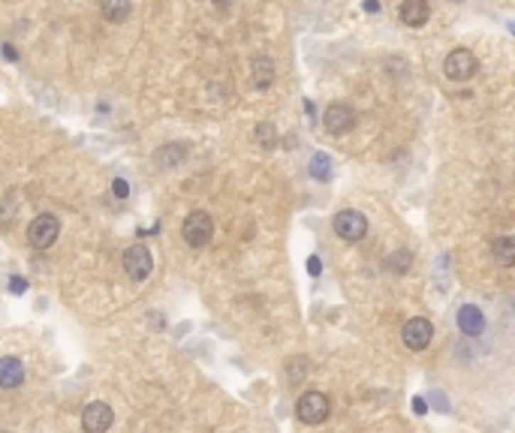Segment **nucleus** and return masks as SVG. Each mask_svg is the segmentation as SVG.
Returning a JSON list of instances; mask_svg holds the SVG:
<instances>
[{"mask_svg": "<svg viewBox=\"0 0 515 433\" xmlns=\"http://www.w3.org/2000/svg\"><path fill=\"white\" fill-rule=\"evenodd\" d=\"M332 412V400L325 398L322 391H305L298 398V406H296V415L301 424H320L325 422Z\"/></svg>", "mask_w": 515, "mask_h": 433, "instance_id": "nucleus-1", "label": "nucleus"}, {"mask_svg": "<svg viewBox=\"0 0 515 433\" xmlns=\"http://www.w3.org/2000/svg\"><path fill=\"white\" fill-rule=\"evenodd\" d=\"M181 235H184V241H187V244H190L193 250L205 247L208 241L215 238V220H211L205 211H193V214L184 220Z\"/></svg>", "mask_w": 515, "mask_h": 433, "instance_id": "nucleus-2", "label": "nucleus"}, {"mask_svg": "<svg viewBox=\"0 0 515 433\" xmlns=\"http://www.w3.org/2000/svg\"><path fill=\"white\" fill-rule=\"evenodd\" d=\"M58 235H60V223H58L55 214L33 217L31 226H28V241H31V247H36V250H48L58 241Z\"/></svg>", "mask_w": 515, "mask_h": 433, "instance_id": "nucleus-3", "label": "nucleus"}, {"mask_svg": "<svg viewBox=\"0 0 515 433\" xmlns=\"http://www.w3.org/2000/svg\"><path fill=\"white\" fill-rule=\"evenodd\" d=\"M332 229H335V235L344 238V241H362V238H365V232H368V220H365V214H362V211L347 208V211L335 214Z\"/></svg>", "mask_w": 515, "mask_h": 433, "instance_id": "nucleus-4", "label": "nucleus"}, {"mask_svg": "<svg viewBox=\"0 0 515 433\" xmlns=\"http://www.w3.org/2000/svg\"><path fill=\"white\" fill-rule=\"evenodd\" d=\"M443 70L452 82H467L479 72V60H476V55L467 52V48H455V52H449Z\"/></svg>", "mask_w": 515, "mask_h": 433, "instance_id": "nucleus-5", "label": "nucleus"}, {"mask_svg": "<svg viewBox=\"0 0 515 433\" xmlns=\"http://www.w3.org/2000/svg\"><path fill=\"white\" fill-rule=\"evenodd\" d=\"M322 126H325V133H332V136L349 133L356 126V109L347 106V103H332L322 111Z\"/></svg>", "mask_w": 515, "mask_h": 433, "instance_id": "nucleus-6", "label": "nucleus"}, {"mask_svg": "<svg viewBox=\"0 0 515 433\" xmlns=\"http://www.w3.org/2000/svg\"><path fill=\"white\" fill-rule=\"evenodd\" d=\"M151 268H154V256L145 244H133L124 250V271L130 274V280H148Z\"/></svg>", "mask_w": 515, "mask_h": 433, "instance_id": "nucleus-7", "label": "nucleus"}, {"mask_svg": "<svg viewBox=\"0 0 515 433\" xmlns=\"http://www.w3.org/2000/svg\"><path fill=\"white\" fill-rule=\"evenodd\" d=\"M401 337H404V346L413 349V352H422L428 349V343L434 337V325L425 319V316H416V319H410L401 331Z\"/></svg>", "mask_w": 515, "mask_h": 433, "instance_id": "nucleus-8", "label": "nucleus"}, {"mask_svg": "<svg viewBox=\"0 0 515 433\" xmlns=\"http://www.w3.org/2000/svg\"><path fill=\"white\" fill-rule=\"evenodd\" d=\"M112 422H115V412H112V406L109 403H91V406H85V412H82V427L87 433H106L112 427Z\"/></svg>", "mask_w": 515, "mask_h": 433, "instance_id": "nucleus-9", "label": "nucleus"}, {"mask_svg": "<svg viewBox=\"0 0 515 433\" xmlns=\"http://www.w3.org/2000/svg\"><path fill=\"white\" fill-rule=\"evenodd\" d=\"M398 16L407 28H422V24L431 18V6H428V0H404L398 9Z\"/></svg>", "mask_w": 515, "mask_h": 433, "instance_id": "nucleus-10", "label": "nucleus"}, {"mask_svg": "<svg viewBox=\"0 0 515 433\" xmlns=\"http://www.w3.org/2000/svg\"><path fill=\"white\" fill-rule=\"evenodd\" d=\"M458 328H461V334H467V337H479L485 331V313L479 307H473V304H464L458 310Z\"/></svg>", "mask_w": 515, "mask_h": 433, "instance_id": "nucleus-11", "label": "nucleus"}, {"mask_svg": "<svg viewBox=\"0 0 515 433\" xmlns=\"http://www.w3.org/2000/svg\"><path fill=\"white\" fill-rule=\"evenodd\" d=\"M250 84L256 91H266V87L274 84V60L269 57H254L250 60Z\"/></svg>", "mask_w": 515, "mask_h": 433, "instance_id": "nucleus-12", "label": "nucleus"}, {"mask_svg": "<svg viewBox=\"0 0 515 433\" xmlns=\"http://www.w3.org/2000/svg\"><path fill=\"white\" fill-rule=\"evenodd\" d=\"M24 382V367L18 358H0V388H18Z\"/></svg>", "mask_w": 515, "mask_h": 433, "instance_id": "nucleus-13", "label": "nucleus"}, {"mask_svg": "<svg viewBox=\"0 0 515 433\" xmlns=\"http://www.w3.org/2000/svg\"><path fill=\"white\" fill-rule=\"evenodd\" d=\"M492 253H494V259L504 265V268H509V265L515 262V241H512L509 235L494 238V241H492Z\"/></svg>", "mask_w": 515, "mask_h": 433, "instance_id": "nucleus-14", "label": "nucleus"}, {"mask_svg": "<svg viewBox=\"0 0 515 433\" xmlns=\"http://www.w3.org/2000/svg\"><path fill=\"white\" fill-rule=\"evenodd\" d=\"M99 9H103L106 21L118 24V21H124L130 16V0H99Z\"/></svg>", "mask_w": 515, "mask_h": 433, "instance_id": "nucleus-15", "label": "nucleus"}, {"mask_svg": "<svg viewBox=\"0 0 515 433\" xmlns=\"http://www.w3.org/2000/svg\"><path fill=\"white\" fill-rule=\"evenodd\" d=\"M310 177H317V181H329L332 177V160L325 154H313L310 160Z\"/></svg>", "mask_w": 515, "mask_h": 433, "instance_id": "nucleus-16", "label": "nucleus"}, {"mask_svg": "<svg viewBox=\"0 0 515 433\" xmlns=\"http://www.w3.org/2000/svg\"><path fill=\"white\" fill-rule=\"evenodd\" d=\"M386 265H389V271H395V274H404V271H410L413 256H410L407 250H398V253H392V256L386 259Z\"/></svg>", "mask_w": 515, "mask_h": 433, "instance_id": "nucleus-17", "label": "nucleus"}, {"mask_svg": "<svg viewBox=\"0 0 515 433\" xmlns=\"http://www.w3.org/2000/svg\"><path fill=\"white\" fill-rule=\"evenodd\" d=\"M256 142H259L262 148H274V145H278V130H274V124L262 121V124L256 126Z\"/></svg>", "mask_w": 515, "mask_h": 433, "instance_id": "nucleus-18", "label": "nucleus"}, {"mask_svg": "<svg viewBox=\"0 0 515 433\" xmlns=\"http://www.w3.org/2000/svg\"><path fill=\"white\" fill-rule=\"evenodd\" d=\"M112 190H115V196H118V199H127V196H130V187H127V181H124V177H115V184H112Z\"/></svg>", "mask_w": 515, "mask_h": 433, "instance_id": "nucleus-19", "label": "nucleus"}, {"mask_svg": "<svg viewBox=\"0 0 515 433\" xmlns=\"http://www.w3.org/2000/svg\"><path fill=\"white\" fill-rule=\"evenodd\" d=\"M9 286H12V292H16V295H21V292L28 289V283H24L21 277H12V280H9Z\"/></svg>", "mask_w": 515, "mask_h": 433, "instance_id": "nucleus-20", "label": "nucleus"}, {"mask_svg": "<svg viewBox=\"0 0 515 433\" xmlns=\"http://www.w3.org/2000/svg\"><path fill=\"white\" fill-rule=\"evenodd\" d=\"M308 271H310L313 277H317V274L322 271V265H320V256H310V259H308Z\"/></svg>", "mask_w": 515, "mask_h": 433, "instance_id": "nucleus-21", "label": "nucleus"}, {"mask_svg": "<svg viewBox=\"0 0 515 433\" xmlns=\"http://www.w3.org/2000/svg\"><path fill=\"white\" fill-rule=\"evenodd\" d=\"M413 410H416L419 415L428 412V403H425V398H413Z\"/></svg>", "mask_w": 515, "mask_h": 433, "instance_id": "nucleus-22", "label": "nucleus"}, {"mask_svg": "<svg viewBox=\"0 0 515 433\" xmlns=\"http://www.w3.org/2000/svg\"><path fill=\"white\" fill-rule=\"evenodd\" d=\"M4 55H6V60H16V57H18V52H16L12 45H4Z\"/></svg>", "mask_w": 515, "mask_h": 433, "instance_id": "nucleus-23", "label": "nucleus"}, {"mask_svg": "<svg viewBox=\"0 0 515 433\" xmlns=\"http://www.w3.org/2000/svg\"><path fill=\"white\" fill-rule=\"evenodd\" d=\"M365 9L368 12H376V9H380V4H376V0H365Z\"/></svg>", "mask_w": 515, "mask_h": 433, "instance_id": "nucleus-24", "label": "nucleus"}, {"mask_svg": "<svg viewBox=\"0 0 515 433\" xmlns=\"http://www.w3.org/2000/svg\"><path fill=\"white\" fill-rule=\"evenodd\" d=\"M455 4H458V0H455Z\"/></svg>", "mask_w": 515, "mask_h": 433, "instance_id": "nucleus-25", "label": "nucleus"}]
</instances>
